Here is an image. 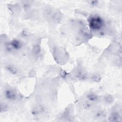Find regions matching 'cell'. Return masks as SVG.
<instances>
[{"label": "cell", "mask_w": 122, "mask_h": 122, "mask_svg": "<svg viewBox=\"0 0 122 122\" xmlns=\"http://www.w3.org/2000/svg\"><path fill=\"white\" fill-rule=\"evenodd\" d=\"M6 96L7 98L10 100H14L16 99V94L12 90H7L6 91Z\"/></svg>", "instance_id": "obj_3"}, {"label": "cell", "mask_w": 122, "mask_h": 122, "mask_svg": "<svg viewBox=\"0 0 122 122\" xmlns=\"http://www.w3.org/2000/svg\"><path fill=\"white\" fill-rule=\"evenodd\" d=\"M109 119L111 121H118L120 119V116L119 114L114 112L111 115L110 118Z\"/></svg>", "instance_id": "obj_4"}, {"label": "cell", "mask_w": 122, "mask_h": 122, "mask_svg": "<svg viewBox=\"0 0 122 122\" xmlns=\"http://www.w3.org/2000/svg\"><path fill=\"white\" fill-rule=\"evenodd\" d=\"M10 46L14 50H18L21 46V42L17 40H13L10 43Z\"/></svg>", "instance_id": "obj_2"}, {"label": "cell", "mask_w": 122, "mask_h": 122, "mask_svg": "<svg viewBox=\"0 0 122 122\" xmlns=\"http://www.w3.org/2000/svg\"><path fill=\"white\" fill-rule=\"evenodd\" d=\"M87 97L88 98L89 100H90V101H96L97 99V96L95 94H90L88 95Z\"/></svg>", "instance_id": "obj_5"}, {"label": "cell", "mask_w": 122, "mask_h": 122, "mask_svg": "<svg viewBox=\"0 0 122 122\" xmlns=\"http://www.w3.org/2000/svg\"><path fill=\"white\" fill-rule=\"evenodd\" d=\"M103 20L99 16L94 15L91 17L89 20L90 28L93 30H98L104 26Z\"/></svg>", "instance_id": "obj_1"}]
</instances>
